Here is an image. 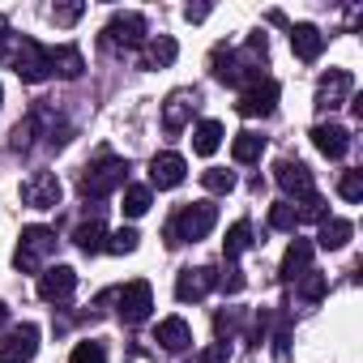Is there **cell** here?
<instances>
[{"label":"cell","mask_w":363,"mask_h":363,"mask_svg":"<svg viewBox=\"0 0 363 363\" xmlns=\"http://www.w3.org/2000/svg\"><path fill=\"white\" fill-rule=\"evenodd\" d=\"M193 107H197V90H171L167 103H162V128L167 133H179V128L189 124Z\"/></svg>","instance_id":"9a60e30c"},{"label":"cell","mask_w":363,"mask_h":363,"mask_svg":"<svg viewBox=\"0 0 363 363\" xmlns=\"http://www.w3.org/2000/svg\"><path fill=\"white\" fill-rule=\"evenodd\" d=\"M269 227H274V231H295V227H299V214H295V206H291V201H278V206H269Z\"/></svg>","instance_id":"f1b7e54d"},{"label":"cell","mask_w":363,"mask_h":363,"mask_svg":"<svg viewBox=\"0 0 363 363\" xmlns=\"http://www.w3.org/2000/svg\"><path fill=\"white\" fill-rule=\"evenodd\" d=\"M154 342H158L162 350L179 354V350H189V342H193V329H189V320H184V316H167V320H158V329H154Z\"/></svg>","instance_id":"2e32d148"},{"label":"cell","mask_w":363,"mask_h":363,"mask_svg":"<svg viewBox=\"0 0 363 363\" xmlns=\"http://www.w3.org/2000/svg\"><path fill=\"white\" fill-rule=\"evenodd\" d=\"M73 244H77L82 252H103V244H107V231H103V223H99V218L82 223V227L73 231Z\"/></svg>","instance_id":"484cf974"},{"label":"cell","mask_w":363,"mask_h":363,"mask_svg":"<svg viewBox=\"0 0 363 363\" xmlns=\"http://www.w3.org/2000/svg\"><path fill=\"white\" fill-rule=\"evenodd\" d=\"M184 175H189V162L179 154H171V150L150 158V189H179Z\"/></svg>","instance_id":"4fadbf2b"},{"label":"cell","mask_w":363,"mask_h":363,"mask_svg":"<svg viewBox=\"0 0 363 363\" xmlns=\"http://www.w3.org/2000/svg\"><path fill=\"white\" fill-rule=\"evenodd\" d=\"M150 201H154L150 184H128V189H124V206H120V210H124L128 218H141V214L150 210Z\"/></svg>","instance_id":"4316f807"},{"label":"cell","mask_w":363,"mask_h":363,"mask_svg":"<svg viewBox=\"0 0 363 363\" xmlns=\"http://www.w3.org/2000/svg\"><path fill=\"white\" fill-rule=\"evenodd\" d=\"M218 286H223V291H231V295H235V291H244V274H240V269H227V274H223V278H218Z\"/></svg>","instance_id":"74e56055"},{"label":"cell","mask_w":363,"mask_h":363,"mask_svg":"<svg viewBox=\"0 0 363 363\" xmlns=\"http://www.w3.org/2000/svg\"><path fill=\"white\" fill-rule=\"evenodd\" d=\"M73 291H77V274H73L69 265H52V269L39 274V299H48V303H69Z\"/></svg>","instance_id":"7c38bea8"},{"label":"cell","mask_w":363,"mask_h":363,"mask_svg":"<svg viewBox=\"0 0 363 363\" xmlns=\"http://www.w3.org/2000/svg\"><path fill=\"white\" fill-rule=\"evenodd\" d=\"M0 103H5V90H0Z\"/></svg>","instance_id":"b9f144b4"},{"label":"cell","mask_w":363,"mask_h":363,"mask_svg":"<svg viewBox=\"0 0 363 363\" xmlns=\"http://www.w3.org/2000/svg\"><path fill=\"white\" fill-rule=\"evenodd\" d=\"M337 193H342V201H363V171H346L342 179H337Z\"/></svg>","instance_id":"1f68e13d"},{"label":"cell","mask_w":363,"mask_h":363,"mask_svg":"<svg viewBox=\"0 0 363 363\" xmlns=\"http://www.w3.org/2000/svg\"><path fill=\"white\" fill-rule=\"evenodd\" d=\"M184 18H189V22H206V18H210V5H189Z\"/></svg>","instance_id":"ab89813d"},{"label":"cell","mask_w":363,"mask_h":363,"mask_svg":"<svg viewBox=\"0 0 363 363\" xmlns=\"http://www.w3.org/2000/svg\"><path fill=\"white\" fill-rule=\"evenodd\" d=\"M201 184H206L210 193H231V189H235V175L223 171V167H210V171L201 175Z\"/></svg>","instance_id":"d6a6232c"},{"label":"cell","mask_w":363,"mask_h":363,"mask_svg":"<svg viewBox=\"0 0 363 363\" xmlns=\"http://www.w3.org/2000/svg\"><path fill=\"white\" fill-rule=\"evenodd\" d=\"M137 231L133 227H120V231H111L107 235V244H103V252H111V257H128V252H137Z\"/></svg>","instance_id":"83f0119b"},{"label":"cell","mask_w":363,"mask_h":363,"mask_svg":"<svg viewBox=\"0 0 363 363\" xmlns=\"http://www.w3.org/2000/svg\"><path fill=\"white\" fill-rule=\"evenodd\" d=\"M214 329H218V342H231V333L240 329V312H235V308H227V312H218V320H214Z\"/></svg>","instance_id":"836d02e7"},{"label":"cell","mask_w":363,"mask_h":363,"mask_svg":"<svg viewBox=\"0 0 363 363\" xmlns=\"http://www.w3.org/2000/svg\"><path fill=\"white\" fill-rule=\"evenodd\" d=\"M82 13H86V5H56V9H52V22H56V26H73Z\"/></svg>","instance_id":"e575fe53"},{"label":"cell","mask_w":363,"mask_h":363,"mask_svg":"<svg viewBox=\"0 0 363 363\" xmlns=\"http://www.w3.org/2000/svg\"><path fill=\"white\" fill-rule=\"evenodd\" d=\"M312 145L325 154V158H342L346 150H350V128H342V124H316L312 128Z\"/></svg>","instance_id":"ac0fdd59"},{"label":"cell","mask_w":363,"mask_h":363,"mask_svg":"<svg viewBox=\"0 0 363 363\" xmlns=\"http://www.w3.org/2000/svg\"><path fill=\"white\" fill-rule=\"evenodd\" d=\"M116 299H120V308H116V312H120V320H124V325H141V320L150 316V308H154V291H150V282H145V278L128 282Z\"/></svg>","instance_id":"ba28073f"},{"label":"cell","mask_w":363,"mask_h":363,"mask_svg":"<svg viewBox=\"0 0 363 363\" xmlns=\"http://www.w3.org/2000/svg\"><path fill=\"white\" fill-rule=\"evenodd\" d=\"M22 201L35 210H56L60 206V179L56 175H30L22 184Z\"/></svg>","instance_id":"5bb4252c"},{"label":"cell","mask_w":363,"mask_h":363,"mask_svg":"<svg viewBox=\"0 0 363 363\" xmlns=\"http://www.w3.org/2000/svg\"><path fill=\"white\" fill-rule=\"evenodd\" d=\"M218 145H223V124H218V120H201V124L193 128V150L210 158Z\"/></svg>","instance_id":"cb8c5ba5"},{"label":"cell","mask_w":363,"mask_h":363,"mask_svg":"<svg viewBox=\"0 0 363 363\" xmlns=\"http://www.w3.org/2000/svg\"><path fill=\"white\" fill-rule=\"evenodd\" d=\"M312 252H316L312 240H295V244L286 248V257H282V278H286V282H299V278L312 269Z\"/></svg>","instance_id":"d6986e66"},{"label":"cell","mask_w":363,"mask_h":363,"mask_svg":"<svg viewBox=\"0 0 363 363\" xmlns=\"http://www.w3.org/2000/svg\"><path fill=\"white\" fill-rule=\"evenodd\" d=\"M248 248H252V223L240 218V223H231V231H227V240H223V252H227V261H235V257L248 252Z\"/></svg>","instance_id":"d4e9b609"},{"label":"cell","mask_w":363,"mask_h":363,"mask_svg":"<svg viewBox=\"0 0 363 363\" xmlns=\"http://www.w3.org/2000/svg\"><path fill=\"white\" fill-rule=\"evenodd\" d=\"M278 94H282V90H278V82H274V77H261L257 86H248V90L240 94L235 111H240L244 120H257V116L265 120V116H274V111H278Z\"/></svg>","instance_id":"8992f818"},{"label":"cell","mask_w":363,"mask_h":363,"mask_svg":"<svg viewBox=\"0 0 363 363\" xmlns=\"http://www.w3.org/2000/svg\"><path fill=\"white\" fill-rule=\"evenodd\" d=\"M295 214H299V223H303V218H316V223H320V218H325V201L312 193V197H303V206H299Z\"/></svg>","instance_id":"d590c367"},{"label":"cell","mask_w":363,"mask_h":363,"mask_svg":"<svg viewBox=\"0 0 363 363\" xmlns=\"http://www.w3.org/2000/svg\"><path fill=\"white\" fill-rule=\"evenodd\" d=\"M48 69L73 82V77H82V69H86V60H82V52H77L73 43H60V48H48Z\"/></svg>","instance_id":"ffe728a7"},{"label":"cell","mask_w":363,"mask_h":363,"mask_svg":"<svg viewBox=\"0 0 363 363\" xmlns=\"http://www.w3.org/2000/svg\"><path fill=\"white\" fill-rule=\"evenodd\" d=\"M214 223H218V210L210 201H193L167 223V244H197L214 231Z\"/></svg>","instance_id":"6da1fadb"},{"label":"cell","mask_w":363,"mask_h":363,"mask_svg":"<svg viewBox=\"0 0 363 363\" xmlns=\"http://www.w3.org/2000/svg\"><path fill=\"white\" fill-rule=\"evenodd\" d=\"M39 354V325H18L0 337V363H30Z\"/></svg>","instance_id":"52a82bcc"},{"label":"cell","mask_w":363,"mask_h":363,"mask_svg":"<svg viewBox=\"0 0 363 363\" xmlns=\"http://www.w3.org/2000/svg\"><path fill=\"white\" fill-rule=\"evenodd\" d=\"M145 43V18L141 13H116L103 26V48L107 52H133Z\"/></svg>","instance_id":"5b68a950"},{"label":"cell","mask_w":363,"mask_h":363,"mask_svg":"<svg viewBox=\"0 0 363 363\" xmlns=\"http://www.w3.org/2000/svg\"><path fill=\"white\" fill-rule=\"evenodd\" d=\"M214 286H218V274H214L210 265L179 269V278H175V299H179V303H197V299H206Z\"/></svg>","instance_id":"8fae6325"},{"label":"cell","mask_w":363,"mask_h":363,"mask_svg":"<svg viewBox=\"0 0 363 363\" xmlns=\"http://www.w3.org/2000/svg\"><path fill=\"white\" fill-rule=\"evenodd\" d=\"M354 90V77L346 69H329L320 82H316V111H337Z\"/></svg>","instance_id":"9c48e42d"},{"label":"cell","mask_w":363,"mask_h":363,"mask_svg":"<svg viewBox=\"0 0 363 363\" xmlns=\"http://www.w3.org/2000/svg\"><path fill=\"white\" fill-rule=\"evenodd\" d=\"M69 363H107V346L103 342H77Z\"/></svg>","instance_id":"4dcf8cb0"},{"label":"cell","mask_w":363,"mask_h":363,"mask_svg":"<svg viewBox=\"0 0 363 363\" xmlns=\"http://www.w3.org/2000/svg\"><path fill=\"white\" fill-rule=\"evenodd\" d=\"M56 252V231L52 227H26L22 240H18V252H13V265L22 274H43L48 257Z\"/></svg>","instance_id":"3957f363"},{"label":"cell","mask_w":363,"mask_h":363,"mask_svg":"<svg viewBox=\"0 0 363 363\" xmlns=\"http://www.w3.org/2000/svg\"><path fill=\"white\" fill-rule=\"evenodd\" d=\"M325 291H329V282H325V274H316V269H308V274L299 278V299H308V303H316V299H325Z\"/></svg>","instance_id":"f546056e"},{"label":"cell","mask_w":363,"mask_h":363,"mask_svg":"<svg viewBox=\"0 0 363 363\" xmlns=\"http://www.w3.org/2000/svg\"><path fill=\"white\" fill-rule=\"evenodd\" d=\"M291 52H295L303 65H312V60H320V52H325V35H320L312 22H299V26H291Z\"/></svg>","instance_id":"e0dca14e"},{"label":"cell","mask_w":363,"mask_h":363,"mask_svg":"<svg viewBox=\"0 0 363 363\" xmlns=\"http://www.w3.org/2000/svg\"><path fill=\"white\" fill-rule=\"evenodd\" d=\"M9 65H13V73H18L22 82H43V77H52V69H48V48L35 43V39H26V35L13 39Z\"/></svg>","instance_id":"277c9868"},{"label":"cell","mask_w":363,"mask_h":363,"mask_svg":"<svg viewBox=\"0 0 363 363\" xmlns=\"http://www.w3.org/2000/svg\"><path fill=\"white\" fill-rule=\"evenodd\" d=\"M274 179H278V189L286 193V197H312L316 193V184H312V171H308V162H295V158H282L278 167H274Z\"/></svg>","instance_id":"30bf717a"},{"label":"cell","mask_w":363,"mask_h":363,"mask_svg":"<svg viewBox=\"0 0 363 363\" xmlns=\"http://www.w3.org/2000/svg\"><path fill=\"white\" fill-rule=\"evenodd\" d=\"M197 363H231V346H227V342H214L210 350H201Z\"/></svg>","instance_id":"8d00e7d4"},{"label":"cell","mask_w":363,"mask_h":363,"mask_svg":"<svg viewBox=\"0 0 363 363\" xmlns=\"http://www.w3.org/2000/svg\"><path fill=\"white\" fill-rule=\"evenodd\" d=\"M9 325V303H0V329Z\"/></svg>","instance_id":"60d3db41"},{"label":"cell","mask_w":363,"mask_h":363,"mask_svg":"<svg viewBox=\"0 0 363 363\" xmlns=\"http://www.w3.org/2000/svg\"><path fill=\"white\" fill-rule=\"evenodd\" d=\"M231 154H235V162H257V158L265 154V137H261V133H252V128H244V133H235Z\"/></svg>","instance_id":"603a6c76"},{"label":"cell","mask_w":363,"mask_h":363,"mask_svg":"<svg viewBox=\"0 0 363 363\" xmlns=\"http://www.w3.org/2000/svg\"><path fill=\"white\" fill-rule=\"evenodd\" d=\"M350 235H354V223H350V218H320V235H316V244L329 248V252H337V248L350 244Z\"/></svg>","instance_id":"44dd1931"},{"label":"cell","mask_w":363,"mask_h":363,"mask_svg":"<svg viewBox=\"0 0 363 363\" xmlns=\"http://www.w3.org/2000/svg\"><path fill=\"white\" fill-rule=\"evenodd\" d=\"M13 39H18V35L9 30V22H5V18H0V60H9V48H13Z\"/></svg>","instance_id":"f35d334b"},{"label":"cell","mask_w":363,"mask_h":363,"mask_svg":"<svg viewBox=\"0 0 363 363\" xmlns=\"http://www.w3.org/2000/svg\"><path fill=\"white\" fill-rule=\"evenodd\" d=\"M175 56H179V43L171 35H158V39L145 43V69H167Z\"/></svg>","instance_id":"7402d4cb"},{"label":"cell","mask_w":363,"mask_h":363,"mask_svg":"<svg viewBox=\"0 0 363 363\" xmlns=\"http://www.w3.org/2000/svg\"><path fill=\"white\" fill-rule=\"evenodd\" d=\"M124 175H128V162H124V158H116V154H99V158L86 167V175H82V197H86V201H103V197H111V193L124 184Z\"/></svg>","instance_id":"7a4b0ae2"}]
</instances>
